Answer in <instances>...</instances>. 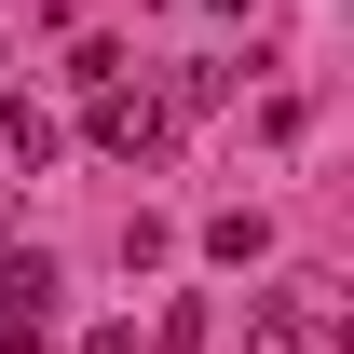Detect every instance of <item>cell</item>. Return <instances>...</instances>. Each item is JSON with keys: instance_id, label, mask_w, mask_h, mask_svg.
I'll return each mask as SVG.
<instances>
[{"instance_id": "cell-1", "label": "cell", "mask_w": 354, "mask_h": 354, "mask_svg": "<svg viewBox=\"0 0 354 354\" xmlns=\"http://www.w3.org/2000/svg\"><path fill=\"white\" fill-rule=\"evenodd\" d=\"M41 341H55V272L0 259V354H41Z\"/></svg>"}, {"instance_id": "cell-2", "label": "cell", "mask_w": 354, "mask_h": 354, "mask_svg": "<svg viewBox=\"0 0 354 354\" xmlns=\"http://www.w3.org/2000/svg\"><path fill=\"white\" fill-rule=\"evenodd\" d=\"M150 136H164V109H150V95H123V82H95V150H150Z\"/></svg>"}, {"instance_id": "cell-3", "label": "cell", "mask_w": 354, "mask_h": 354, "mask_svg": "<svg viewBox=\"0 0 354 354\" xmlns=\"http://www.w3.org/2000/svg\"><path fill=\"white\" fill-rule=\"evenodd\" d=\"M0 150H14V164H28V177L55 164V123H41V109H28V95H14V109H0Z\"/></svg>"}, {"instance_id": "cell-4", "label": "cell", "mask_w": 354, "mask_h": 354, "mask_svg": "<svg viewBox=\"0 0 354 354\" xmlns=\"http://www.w3.org/2000/svg\"><path fill=\"white\" fill-rule=\"evenodd\" d=\"M82 354H136V341H123V327H95V341H82Z\"/></svg>"}]
</instances>
